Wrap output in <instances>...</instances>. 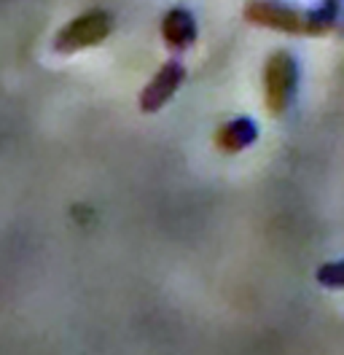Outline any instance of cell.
Returning <instances> with one entry per match:
<instances>
[{"instance_id": "obj_2", "label": "cell", "mask_w": 344, "mask_h": 355, "mask_svg": "<svg viewBox=\"0 0 344 355\" xmlns=\"http://www.w3.org/2000/svg\"><path fill=\"white\" fill-rule=\"evenodd\" d=\"M299 62L291 51H275L264 67V103L272 116H285L296 100Z\"/></svg>"}, {"instance_id": "obj_7", "label": "cell", "mask_w": 344, "mask_h": 355, "mask_svg": "<svg viewBox=\"0 0 344 355\" xmlns=\"http://www.w3.org/2000/svg\"><path fill=\"white\" fill-rule=\"evenodd\" d=\"M315 280L320 283L322 288L344 291V259H342V261H328V264L318 266Z\"/></svg>"}, {"instance_id": "obj_1", "label": "cell", "mask_w": 344, "mask_h": 355, "mask_svg": "<svg viewBox=\"0 0 344 355\" xmlns=\"http://www.w3.org/2000/svg\"><path fill=\"white\" fill-rule=\"evenodd\" d=\"M245 19L288 35H328L344 24V3L325 0L318 8H296L280 0H250L245 6Z\"/></svg>"}, {"instance_id": "obj_4", "label": "cell", "mask_w": 344, "mask_h": 355, "mask_svg": "<svg viewBox=\"0 0 344 355\" xmlns=\"http://www.w3.org/2000/svg\"><path fill=\"white\" fill-rule=\"evenodd\" d=\"M186 81V67L178 60H167L159 67V73L150 78L148 84L140 92V111L143 113H156L162 111L172 100V94L178 92V87Z\"/></svg>"}, {"instance_id": "obj_5", "label": "cell", "mask_w": 344, "mask_h": 355, "mask_svg": "<svg viewBox=\"0 0 344 355\" xmlns=\"http://www.w3.org/2000/svg\"><path fill=\"white\" fill-rule=\"evenodd\" d=\"M162 38L170 46V51H189L196 44V19L186 8H170L162 19Z\"/></svg>"}, {"instance_id": "obj_3", "label": "cell", "mask_w": 344, "mask_h": 355, "mask_svg": "<svg viewBox=\"0 0 344 355\" xmlns=\"http://www.w3.org/2000/svg\"><path fill=\"white\" fill-rule=\"evenodd\" d=\"M113 33V17L108 11H86L67 22L54 35V51L57 54H76L92 46L103 44L108 35Z\"/></svg>"}, {"instance_id": "obj_6", "label": "cell", "mask_w": 344, "mask_h": 355, "mask_svg": "<svg viewBox=\"0 0 344 355\" xmlns=\"http://www.w3.org/2000/svg\"><path fill=\"white\" fill-rule=\"evenodd\" d=\"M256 137H258L256 121L239 116V119H232V121H226V124L218 127V132H215V146H218L223 154H239V151H245L248 146H253Z\"/></svg>"}]
</instances>
